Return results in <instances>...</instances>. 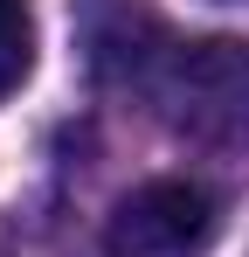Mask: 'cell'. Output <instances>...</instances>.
<instances>
[{
  "instance_id": "obj_1",
  "label": "cell",
  "mask_w": 249,
  "mask_h": 257,
  "mask_svg": "<svg viewBox=\"0 0 249 257\" xmlns=\"http://www.w3.org/2000/svg\"><path fill=\"white\" fill-rule=\"evenodd\" d=\"M166 132L187 146L242 153L249 146V42L242 35H208V42H173V56L152 77Z\"/></svg>"
},
{
  "instance_id": "obj_4",
  "label": "cell",
  "mask_w": 249,
  "mask_h": 257,
  "mask_svg": "<svg viewBox=\"0 0 249 257\" xmlns=\"http://www.w3.org/2000/svg\"><path fill=\"white\" fill-rule=\"evenodd\" d=\"M35 70V14L28 0H0V97L28 84Z\"/></svg>"
},
{
  "instance_id": "obj_2",
  "label": "cell",
  "mask_w": 249,
  "mask_h": 257,
  "mask_svg": "<svg viewBox=\"0 0 249 257\" xmlns=\"http://www.w3.org/2000/svg\"><path fill=\"white\" fill-rule=\"evenodd\" d=\"M222 229V202L201 181H138L104 222V250L111 257H201Z\"/></svg>"
},
{
  "instance_id": "obj_3",
  "label": "cell",
  "mask_w": 249,
  "mask_h": 257,
  "mask_svg": "<svg viewBox=\"0 0 249 257\" xmlns=\"http://www.w3.org/2000/svg\"><path fill=\"white\" fill-rule=\"evenodd\" d=\"M70 28H76L83 70L97 84H152L160 63L173 56L166 21L152 14V0H76Z\"/></svg>"
}]
</instances>
